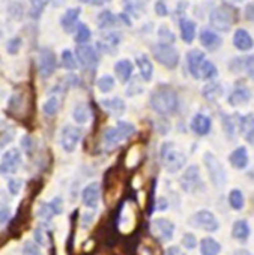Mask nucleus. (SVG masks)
Instances as JSON below:
<instances>
[{
	"mask_svg": "<svg viewBox=\"0 0 254 255\" xmlns=\"http://www.w3.org/2000/svg\"><path fill=\"white\" fill-rule=\"evenodd\" d=\"M187 63L188 71L194 78L202 80H212L217 77V68L212 62H209L203 51L200 50H191L187 54Z\"/></svg>",
	"mask_w": 254,
	"mask_h": 255,
	"instance_id": "obj_1",
	"label": "nucleus"
},
{
	"mask_svg": "<svg viewBox=\"0 0 254 255\" xmlns=\"http://www.w3.org/2000/svg\"><path fill=\"white\" fill-rule=\"evenodd\" d=\"M178 95L176 92L169 87L163 86L154 90L151 95V107L158 113V114H172L178 108Z\"/></svg>",
	"mask_w": 254,
	"mask_h": 255,
	"instance_id": "obj_2",
	"label": "nucleus"
},
{
	"mask_svg": "<svg viewBox=\"0 0 254 255\" xmlns=\"http://www.w3.org/2000/svg\"><path fill=\"white\" fill-rule=\"evenodd\" d=\"M136 132V126L130 122H119L116 126H111L104 132L102 144L105 150H111L123 143L126 138H130Z\"/></svg>",
	"mask_w": 254,
	"mask_h": 255,
	"instance_id": "obj_3",
	"label": "nucleus"
},
{
	"mask_svg": "<svg viewBox=\"0 0 254 255\" xmlns=\"http://www.w3.org/2000/svg\"><path fill=\"white\" fill-rule=\"evenodd\" d=\"M160 158H161V164L163 167L169 171V173H176L179 171L185 162H187V156L185 153L172 141H167L161 146L160 150Z\"/></svg>",
	"mask_w": 254,
	"mask_h": 255,
	"instance_id": "obj_4",
	"label": "nucleus"
},
{
	"mask_svg": "<svg viewBox=\"0 0 254 255\" xmlns=\"http://www.w3.org/2000/svg\"><path fill=\"white\" fill-rule=\"evenodd\" d=\"M203 162H205V167H206V170L209 173V179L214 183V186H217V188L224 186L226 182H227V174H226L224 167L218 161V158L214 153L206 152L203 155Z\"/></svg>",
	"mask_w": 254,
	"mask_h": 255,
	"instance_id": "obj_5",
	"label": "nucleus"
},
{
	"mask_svg": "<svg viewBox=\"0 0 254 255\" xmlns=\"http://www.w3.org/2000/svg\"><path fill=\"white\" fill-rule=\"evenodd\" d=\"M233 21H235L233 12L227 6H218V8L212 9V12L209 15L211 26L220 32H229L233 26Z\"/></svg>",
	"mask_w": 254,
	"mask_h": 255,
	"instance_id": "obj_6",
	"label": "nucleus"
},
{
	"mask_svg": "<svg viewBox=\"0 0 254 255\" xmlns=\"http://www.w3.org/2000/svg\"><path fill=\"white\" fill-rule=\"evenodd\" d=\"M152 53H154V57L161 63L164 65L166 68H175L178 63H179V53L175 47L172 45H166V44H155L152 47Z\"/></svg>",
	"mask_w": 254,
	"mask_h": 255,
	"instance_id": "obj_7",
	"label": "nucleus"
},
{
	"mask_svg": "<svg viewBox=\"0 0 254 255\" xmlns=\"http://www.w3.org/2000/svg\"><path fill=\"white\" fill-rule=\"evenodd\" d=\"M188 224L191 227H194V228H199V230H203V231H208V233H214L220 227L218 219L209 210H199V212H196L188 219Z\"/></svg>",
	"mask_w": 254,
	"mask_h": 255,
	"instance_id": "obj_8",
	"label": "nucleus"
},
{
	"mask_svg": "<svg viewBox=\"0 0 254 255\" xmlns=\"http://www.w3.org/2000/svg\"><path fill=\"white\" fill-rule=\"evenodd\" d=\"M21 152L18 149L6 150L0 158V173L2 174H15L21 165Z\"/></svg>",
	"mask_w": 254,
	"mask_h": 255,
	"instance_id": "obj_9",
	"label": "nucleus"
},
{
	"mask_svg": "<svg viewBox=\"0 0 254 255\" xmlns=\"http://www.w3.org/2000/svg\"><path fill=\"white\" fill-rule=\"evenodd\" d=\"M81 140V131L78 129L77 126H72V125H65L62 128V132H60V144H62V149L68 153L74 152L75 147L78 146Z\"/></svg>",
	"mask_w": 254,
	"mask_h": 255,
	"instance_id": "obj_10",
	"label": "nucleus"
},
{
	"mask_svg": "<svg viewBox=\"0 0 254 255\" xmlns=\"http://www.w3.org/2000/svg\"><path fill=\"white\" fill-rule=\"evenodd\" d=\"M181 186L185 192H196L197 189H202L203 182L200 177V170L197 165H190L185 173L181 176Z\"/></svg>",
	"mask_w": 254,
	"mask_h": 255,
	"instance_id": "obj_11",
	"label": "nucleus"
},
{
	"mask_svg": "<svg viewBox=\"0 0 254 255\" xmlns=\"http://www.w3.org/2000/svg\"><path fill=\"white\" fill-rule=\"evenodd\" d=\"M151 231L161 242H169L175 234V224L166 218H157L151 224Z\"/></svg>",
	"mask_w": 254,
	"mask_h": 255,
	"instance_id": "obj_12",
	"label": "nucleus"
},
{
	"mask_svg": "<svg viewBox=\"0 0 254 255\" xmlns=\"http://www.w3.org/2000/svg\"><path fill=\"white\" fill-rule=\"evenodd\" d=\"M38 66H39V74H41L42 78H48L54 72V69H56V56L50 48H42L39 51Z\"/></svg>",
	"mask_w": 254,
	"mask_h": 255,
	"instance_id": "obj_13",
	"label": "nucleus"
},
{
	"mask_svg": "<svg viewBox=\"0 0 254 255\" xmlns=\"http://www.w3.org/2000/svg\"><path fill=\"white\" fill-rule=\"evenodd\" d=\"M77 57L81 62V65L87 66V68H95L98 63V53L92 45H77Z\"/></svg>",
	"mask_w": 254,
	"mask_h": 255,
	"instance_id": "obj_14",
	"label": "nucleus"
},
{
	"mask_svg": "<svg viewBox=\"0 0 254 255\" xmlns=\"http://www.w3.org/2000/svg\"><path fill=\"white\" fill-rule=\"evenodd\" d=\"M99 183L93 182V183H89L84 189H83V194H81V198H83V203L84 206H87L89 209L95 210L98 203H99Z\"/></svg>",
	"mask_w": 254,
	"mask_h": 255,
	"instance_id": "obj_15",
	"label": "nucleus"
},
{
	"mask_svg": "<svg viewBox=\"0 0 254 255\" xmlns=\"http://www.w3.org/2000/svg\"><path fill=\"white\" fill-rule=\"evenodd\" d=\"M133 71H134V65L128 59H120L119 62L114 63V72L122 83H126L131 80Z\"/></svg>",
	"mask_w": 254,
	"mask_h": 255,
	"instance_id": "obj_16",
	"label": "nucleus"
},
{
	"mask_svg": "<svg viewBox=\"0 0 254 255\" xmlns=\"http://www.w3.org/2000/svg\"><path fill=\"white\" fill-rule=\"evenodd\" d=\"M200 42H202V45H203L206 50H209V51H215V50H218V48L221 47L223 39H221L215 32L205 29V30H202V32H200Z\"/></svg>",
	"mask_w": 254,
	"mask_h": 255,
	"instance_id": "obj_17",
	"label": "nucleus"
},
{
	"mask_svg": "<svg viewBox=\"0 0 254 255\" xmlns=\"http://www.w3.org/2000/svg\"><path fill=\"white\" fill-rule=\"evenodd\" d=\"M233 45L239 50V51H248L254 47V41L251 38V35L244 30V29H238L235 32L233 36Z\"/></svg>",
	"mask_w": 254,
	"mask_h": 255,
	"instance_id": "obj_18",
	"label": "nucleus"
},
{
	"mask_svg": "<svg viewBox=\"0 0 254 255\" xmlns=\"http://www.w3.org/2000/svg\"><path fill=\"white\" fill-rule=\"evenodd\" d=\"M191 129L197 135H206L211 131V119L205 114H196L191 120Z\"/></svg>",
	"mask_w": 254,
	"mask_h": 255,
	"instance_id": "obj_19",
	"label": "nucleus"
},
{
	"mask_svg": "<svg viewBox=\"0 0 254 255\" xmlns=\"http://www.w3.org/2000/svg\"><path fill=\"white\" fill-rule=\"evenodd\" d=\"M239 129H241L244 138L250 144H254V116L253 114H248L245 117H241Z\"/></svg>",
	"mask_w": 254,
	"mask_h": 255,
	"instance_id": "obj_20",
	"label": "nucleus"
},
{
	"mask_svg": "<svg viewBox=\"0 0 254 255\" xmlns=\"http://www.w3.org/2000/svg\"><path fill=\"white\" fill-rule=\"evenodd\" d=\"M80 12H81L80 8H69V9H66V12L60 18V24L65 29V32H72L74 30V27L77 24V20L80 17Z\"/></svg>",
	"mask_w": 254,
	"mask_h": 255,
	"instance_id": "obj_21",
	"label": "nucleus"
},
{
	"mask_svg": "<svg viewBox=\"0 0 254 255\" xmlns=\"http://www.w3.org/2000/svg\"><path fill=\"white\" fill-rule=\"evenodd\" d=\"M101 107L108 111L111 116H122L125 113V102L120 98H111V99H102Z\"/></svg>",
	"mask_w": 254,
	"mask_h": 255,
	"instance_id": "obj_22",
	"label": "nucleus"
},
{
	"mask_svg": "<svg viewBox=\"0 0 254 255\" xmlns=\"http://www.w3.org/2000/svg\"><path fill=\"white\" fill-rule=\"evenodd\" d=\"M230 159V164L233 168L236 170H244L247 165H248V153H247V149L245 147H238L236 150H233L229 156Z\"/></svg>",
	"mask_w": 254,
	"mask_h": 255,
	"instance_id": "obj_23",
	"label": "nucleus"
},
{
	"mask_svg": "<svg viewBox=\"0 0 254 255\" xmlns=\"http://www.w3.org/2000/svg\"><path fill=\"white\" fill-rule=\"evenodd\" d=\"M241 125V116L233 114V116H223V128H224V132L227 134V137L232 140L236 135V129Z\"/></svg>",
	"mask_w": 254,
	"mask_h": 255,
	"instance_id": "obj_24",
	"label": "nucleus"
},
{
	"mask_svg": "<svg viewBox=\"0 0 254 255\" xmlns=\"http://www.w3.org/2000/svg\"><path fill=\"white\" fill-rule=\"evenodd\" d=\"M136 63L139 66V71H140V75L145 81H149L152 78V74H154V66L151 63V60L148 59L146 54H139L136 57Z\"/></svg>",
	"mask_w": 254,
	"mask_h": 255,
	"instance_id": "obj_25",
	"label": "nucleus"
},
{
	"mask_svg": "<svg viewBox=\"0 0 254 255\" xmlns=\"http://www.w3.org/2000/svg\"><path fill=\"white\" fill-rule=\"evenodd\" d=\"M232 236L233 239L239 240V242H245L250 237V225L247 221H236L232 227Z\"/></svg>",
	"mask_w": 254,
	"mask_h": 255,
	"instance_id": "obj_26",
	"label": "nucleus"
},
{
	"mask_svg": "<svg viewBox=\"0 0 254 255\" xmlns=\"http://www.w3.org/2000/svg\"><path fill=\"white\" fill-rule=\"evenodd\" d=\"M221 251V245L212 239V237H205L200 242V254L202 255H218Z\"/></svg>",
	"mask_w": 254,
	"mask_h": 255,
	"instance_id": "obj_27",
	"label": "nucleus"
},
{
	"mask_svg": "<svg viewBox=\"0 0 254 255\" xmlns=\"http://www.w3.org/2000/svg\"><path fill=\"white\" fill-rule=\"evenodd\" d=\"M181 36L187 44H191L196 38V23L188 18L181 20Z\"/></svg>",
	"mask_w": 254,
	"mask_h": 255,
	"instance_id": "obj_28",
	"label": "nucleus"
},
{
	"mask_svg": "<svg viewBox=\"0 0 254 255\" xmlns=\"http://www.w3.org/2000/svg\"><path fill=\"white\" fill-rule=\"evenodd\" d=\"M251 98V92L248 89H236L230 96H229V104L230 105H241V104H245L248 102Z\"/></svg>",
	"mask_w": 254,
	"mask_h": 255,
	"instance_id": "obj_29",
	"label": "nucleus"
},
{
	"mask_svg": "<svg viewBox=\"0 0 254 255\" xmlns=\"http://www.w3.org/2000/svg\"><path fill=\"white\" fill-rule=\"evenodd\" d=\"M72 117H74V120H75L78 125L87 123V120H89V107H87L86 104H83V102H78V104L74 107Z\"/></svg>",
	"mask_w": 254,
	"mask_h": 255,
	"instance_id": "obj_30",
	"label": "nucleus"
},
{
	"mask_svg": "<svg viewBox=\"0 0 254 255\" xmlns=\"http://www.w3.org/2000/svg\"><path fill=\"white\" fill-rule=\"evenodd\" d=\"M203 95L208 101H217L223 96V87L218 83H211L203 89Z\"/></svg>",
	"mask_w": 254,
	"mask_h": 255,
	"instance_id": "obj_31",
	"label": "nucleus"
},
{
	"mask_svg": "<svg viewBox=\"0 0 254 255\" xmlns=\"http://www.w3.org/2000/svg\"><path fill=\"white\" fill-rule=\"evenodd\" d=\"M117 18L114 17V14L111 11H102L99 15H98V27L99 29H108V27H113L116 24Z\"/></svg>",
	"mask_w": 254,
	"mask_h": 255,
	"instance_id": "obj_32",
	"label": "nucleus"
},
{
	"mask_svg": "<svg viewBox=\"0 0 254 255\" xmlns=\"http://www.w3.org/2000/svg\"><path fill=\"white\" fill-rule=\"evenodd\" d=\"M114 86H116V81H114V78H113L111 75H102V77H99L98 81H96V87H98V90L102 92V93L111 92V90L114 89Z\"/></svg>",
	"mask_w": 254,
	"mask_h": 255,
	"instance_id": "obj_33",
	"label": "nucleus"
},
{
	"mask_svg": "<svg viewBox=\"0 0 254 255\" xmlns=\"http://www.w3.org/2000/svg\"><path fill=\"white\" fill-rule=\"evenodd\" d=\"M229 203L230 206L235 209V210H241L245 204V200H244V195L239 189H232L230 194H229Z\"/></svg>",
	"mask_w": 254,
	"mask_h": 255,
	"instance_id": "obj_34",
	"label": "nucleus"
},
{
	"mask_svg": "<svg viewBox=\"0 0 254 255\" xmlns=\"http://www.w3.org/2000/svg\"><path fill=\"white\" fill-rule=\"evenodd\" d=\"M90 39V30L86 24L80 23L75 29V41L78 42V45H83L84 42H87Z\"/></svg>",
	"mask_w": 254,
	"mask_h": 255,
	"instance_id": "obj_35",
	"label": "nucleus"
},
{
	"mask_svg": "<svg viewBox=\"0 0 254 255\" xmlns=\"http://www.w3.org/2000/svg\"><path fill=\"white\" fill-rule=\"evenodd\" d=\"M57 110H59V99H57L56 96L48 98V99L44 102V105H42V111H44L48 117L56 116Z\"/></svg>",
	"mask_w": 254,
	"mask_h": 255,
	"instance_id": "obj_36",
	"label": "nucleus"
},
{
	"mask_svg": "<svg viewBox=\"0 0 254 255\" xmlns=\"http://www.w3.org/2000/svg\"><path fill=\"white\" fill-rule=\"evenodd\" d=\"M158 36H160V39H161V44H166V45H172V44L176 41V36L172 33V30H170L167 26H161V27H160Z\"/></svg>",
	"mask_w": 254,
	"mask_h": 255,
	"instance_id": "obj_37",
	"label": "nucleus"
},
{
	"mask_svg": "<svg viewBox=\"0 0 254 255\" xmlns=\"http://www.w3.org/2000/svg\"><path fill=\"white\" fill-rule=\"evenodd\" d=\"M62 63L66 69L72 71L77 68V63H75V59H74V54L69 51V50H63L62 53Z\"/></svg>",
	"mask_w": 254,
	"mask_h": 255,
	"instance_id": "obj_38",
	"label": "nucleus"
},
{
	"mask_svg": "<svg viewBox=\"0 0 254 255\" xmlns=\"http://www.w3.org/2000/svg\"><path fill=\"white\" fill-rule=\"evenodd\" d=\"M23 254H24V255H42L41 248H39L35 242H30V240H27V242L24 243Z\"/></svg>",
	"mask_w": 254,
	"mask_h": 255,
	"instance_id": "obj_39",
	"label": "nucleus"
},
{
	"mask_svg": "<svg viewBox=\"0 0 254 255\" xmlns=\"http://www.w3.org/2000/svg\"><path fill=\"white\" fill-rule=\"evenodd\" d=\"M45 5H47L45 2H33L32 6H30V11H29L30 17H32L33 20H38V18L41 17V14H42Z\"/></svg>",
	"mask_w": 254,
	"mask_h": 255,
	"instance_id": "obj_40",
	"label": "nucleus"
},
{
	"mask_svg": "<svg viewBox=\"0 0 254 255\" xmlns=\"http://www.w3.org/2000/svg\"><path fill=\"white\" fill-rule=\"evenodd\" d=\"M20 48H21V38H18V36L9 39L6 44V51L9 54H17L20 51Z\"/></svg>",
	"mask_w": 254,
	"mask_h": 255,
	"instance_id": "obj_41",
	"label": "nucleus"
},
{
	"mask_svg": "<svg viewBox=\"0 0 254 255\" xmlns=\"http://www.w3.org/2000/svg\"><path fill=\"white\" fill-rule=\"evenodd\" d=\"M21 186H23V180L20 179H11L8 182V189L12 195H18V192L21 191Z\"/></svg>",
	"mask_w": 254,
	"mask_h": 255,
	"instance_id": "obj_42",
	"label": "nucleus"
},
{
	"mask_svg": "<svg viewBox=\"0 0 254 255\" xmlns=\"http://www.w3.org/2000/svg\"><path fill=\"white\" fill-rule=\"evenodd\" d=\"M182 245H184L187 249H194V248L197 246V239H196V236L191 234V233H187V234L184 236V239H182Z\"/></svg>",
	"mask_w": 254,
	"mask_h": 255,
	"instance_id": "obj_43",
	"label": "nucleus"
},
{
	"mask_svg": "<svg viewBox=\"0 0 254 255\" xmlns=\"http://www.w3.org/2000/svg\"><path fill=\"white\" fill-rule=\"evenodd\" d=\"M244 69L245 72L248 74V77L251 80H254V57L253 56H248L245 60H244Z\"/></svg>",
	"mask_w": 254,
	"mask_h": 255,
	"instance_id": "obj_44",
	"label": "nucleus"
},
{
	"mask_svg": "<svg viewBox=\"0 0 254 255\" xmlns=\"http://www.w3.org/2000/svg\"><path fill=\"white\" fill-rule=\"evenodd\" d=\"M35 240H36V245L38 246H47L48 245V239L45 236V231L41 230V228H36L35 230Z\"/></svg>",
	"mask_w": 254,
	"mask_h": 255,
	"instance_id": "obj_45",
	"label": "nucleus"
},
{
	"mask_svg": "<svg viewBox=\"0 0 254 255\" xmlns=\"http://www.w3.org/2000/svg\"><path fill=\"white\" fill-rule=\"evenodd\" d=\"M93 218H95V210H87L81 215V227L83 228H87L92 222H93Z\"/></svg>",
	"mask_w": 254,
	"mask_h": 255,
	"instance_id": "obj_46",
	"label": "nucleus"
},
{
	"mask_svg": "<svg viewBox=\"0 0 254 255\" xmlns=\"http://www.w3.org/2000/svg\"><path fill=\"white\" fill-rule=\"evenodd\" d=\"M53 210L50 209V204L48 203H44L42 206H41V209H39V216L42 218V219H45V221H50L51 218H53Z\"/></svg>",
	"mask_w": 254,
	"mask_h": 255,
	"instance_id": "obj_47",
	"label": "nucleus"
},
{
	"mask_svg": "<svg viewBox=\"0 0 254 255\" xmlns=\"http://www.w3.org/2000/svg\"><path fill=\"white\" fill-rule=\"evenodd\" d=\"M11 219V210L8 207H0V227H5Z\"/></svg>",
	"mask_w": 254,
	"mask_h": 255,
	"instance_id": "obj_48",
	"label": "nucleus"
},
{
	"mask_svg": "<svg viewBox=\"0 0 254 255\" xmlns=\"http://www.w3.org/2000/svg\"><path fill=\"white\" fill-rule=\"evenodd\" d=\"M50 204V209L53 210V213L54 215H59V213H62V200L59 198V197H56L51 203H48Z\"/></svg>",
	"mask_w": 254,
	"mask_h": 255,
	"instance_id": "obj_49",
	"label": "nucleus"
},
{
	"mask_svg": "<svg viewBox=\"0 0 254 255\" xmlns=\"http://www.w3.org/2000/svg\"><path fill=\"white\" fill-rule=\"evenodd\" d=\"M104 39H105L107 44H110V45H117V44H119V35L114 33V32L107 33V35L104 36Z\"/></svg>",
	"mask_w": 254,
	"mask_h": 255,
	"instance_id": "obj_50",
	"label": "nucleus"
},
{
	"mask_svg": "<svg viewBox=\"0 0 254 255\" xmlns=\"http://www.w3.org/2000/svg\"><path fill=\"white\" fill-rule=\"evenodd\" d=\"M155 12L160 15V17H166L167 15V6L164 2H157L155 3Z\"/></svg>",
	"mask_w": 254,
	"mask_h": 255,
	"instance_id": "obj_51",
	"label": "nucleus"
},
{
	"mask_svg": "<svg viewBox=\"0 0 254 255\" xmlns=\"http://www.w3.org/2000/svg\"><path fill=\"white\" fill-rule=\"evenodd\" d=\"M166 255H187L179 246H170L167 251H166Z\"/></svg>",
	"mask_w": 254,
	"mask_h": 255,
	"instance_id": "obj_52",
	"label": "nucleus"
},
{
	"mask_svg": "<svg viewBox=\"0 0 254 255\" xmlns=\"http://www.w3.org/2000/svg\"><path fill=\"white\" fill-rule=\"evenodd\" d=\"M245 17H247L250 21H254V3H250V5L245 8Z\"/></svg>",
	"mask_w": 254,
	"mask_h": 255,
	"instance_id": "obj_53",
	"label": "nucleus"
},
{
	"mask_svg": "<svg viewBox=\"0 0 254 255\" xmlns=\"http://www.w3.org/2000/svg\"><path fill=\"white\" fill-rule=\"evenodd\" d=\"M119 17L122 18V21H123V23H126V26H131V21L128 20V15H126V14H120Z\"/></svg>",
	"mask_w": 254,
	"mask_h": 255,
	"instance_id": "obj_54",
	"label": "nucleus"
},
{
	"mask_svg": "<svg viewBox=\"0 0 254 255\" xmlns=\"http://www.w3.org/2000/svg\"><path fill=\"white\" fill-rule=\"evenodd\" d=\"M233 255H251V254H250L248 251H244V249H241V251H236Z\"/></svg>",
	"mask_w": 254,
	"mask_h": 255,
	"instance_id": "obj_55",
	"label": "nucleus"
}]
</instances>
